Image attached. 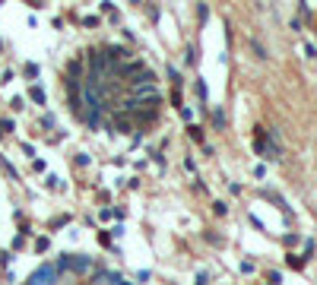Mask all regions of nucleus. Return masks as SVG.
<instances>
[{
    "mask_svg": "<svg viewBox=\"0 0 317 285\" xmlns=\"http://www.w3.org/2000/svg\"><path fill=\"white\" fill-rule=\"evenodd\" d=\"M13 127H16V124H13V118H3V120H0V137H3V133H13Z\"/></svg>",
    "mask_w": 317,
    "mask_h": 285,
    "instance_id": "7",
    "label": "nucleus"
},
{
    "mask_svg": "<svg viewBox=\"0 0 317 285\" xmlns=\"http://www.w3.org/2000/svg\"><path fill=\"white\" fill-rule=\"evenodd\" d=\"M29 285H57V269H54L51 263H45V266H38L35 273H32Z\"/></svg>",
    "mask_w": 317,
    "mask_h": 285,
    "instance_id": "1",
    "label": "nucleus"
},
{
    "mask_svg": "<svg viewBox=\"0 0 317 285\" xmlns=\"http://www.w3.org/2000/svg\"><path fill=\"white\" fill-rule=\"evenodd\" d=\"M191 137L197 140V142H203V130H200V127H191Z\"/></svg>",
    "mask_w": 317,
    "mask_h": 285,
    "instance_id": "15",
    "label": "nucleus"
},
{
    "mask_svg": "<svg viewBox=\"0 0 317 285\" xmlns=\"http://www.w3.org/2000/svg\"><path fill=\"white\" fill-rule=\"evenodd\" d=\"M83 73H86L83 57H73L70 64H67V79H76V83H83Z\"/></svg>",
    "mask_w": 317,
    "mask_h": 285,
    "instance_id": "4",
    "label": "nucleus"
},
{
    "mask_svg": "<svg viewBox=\"0 0 317 285\" xmlns=\"http://www.w3.org/2000/svg\"><path fill=\"white\" fill-rule=\"evenodd\" d=\"M168 79H171L174 86H181V73H178V67H168Z\"/></svg>",
    "mask_w": 317,
    "mask_h": 285,
    "instance_id": "8",
    "label": "nucleus"
},
{
    "mask_svg": "<svg viewBox=\"0 0 317 285\" xmlns=\"http://www.w3.org/2000/svg\"><path fill=\"white\" fill-rule=\"evenodd\" d=\"M213 120H216V127H219V130L225 127V114H222V111H216V114H213Z\"/></svg>",
    "mask_w": 317,
    "mask_h": 285,
    "instance_id": "10",
    "label": "nucleus"
},
{
    "mask_svg": "<svg viewBox=\"0 0 317 285\" xmlns=\"http://www.w3.org/2000/svg\"><path fill=\"white\" fill-rule=\"evenodd\" d=\"M187 64H197V48H194V45L187 48Z\"/></svg>",
    "mask_w": 317,
    "mask_h": 285,
    "instance_id": "12",
    "label": "nucleus"
},
{
    "mask_svg": "<svg viewBox=\"0 0 317 285\" xmlns=\"http://www.w3.org/2000/svg\"><path fill=\"white\" fill-rule=\"evenodd\" d=\"M197 285H206V273H200V276H197Z\"/></svg>",
    "mask_w": 317,
    "mask_h": 285,
    "instance_id": "20",
    "label": "nucleus"
},
{
    "mask_svg": "<svg viewBox=\"0 0 317 285\" xmlns=\"http://www.w3.org/2000/svg\"><path fill=\"white\" fill-rule=\"evenodd\" d=\"M48 247H51V241H48V238H38V241H35V250H38V254H45Z\"/></svg>",
    "mask_w": 317,
    "mask_h": 285,
    "instance_id": "9",
    "label": "nucleus"
},
{
    "mask_svg": "<svg viewBox=\"0 0 317 285\" xmlns=\"http://www.w3.org/2000/svg\"><path fill=\"white\" fill-rule=\"evenodd\" d=\"M42 127H54V114H45V118H42Z\"/></svg>",
    "mask_w": 317,
    "mask_h": 285,
    "instance_id": "19",
    "label": "nucleus"
},
{
    "mask_svg": "<svg viewBox=\"0 0 317 285\" xmlns=\"http://www.w3.org/2000/svg\"><path fill=\"white\" fill-rule=\"evenodd\" d=\"M10 263H13V254H0V266L6 269V266H10Z\"/></svg>",
    "mask_w": 317,
    "mask_h": 285,
    "instance_id": "14",
    "label": "nucleus"
},
{
    "mask_svg": "<svg viewBox=\"0 0 317 285\" xmlns=\"http://www.w3.org/2000/svg\"><path fill=\"white\" fill-rule=\"evenodd\" d=\"M76 165H79V168H86V165H89V155L79 152V155H76Z\"/></svg>",
    "mask_w": 317,
    "mask_h": 285,
    "instance_id": "13",
    "label": "nucleus"
},
{
    "mask_svg": "<svg viewBox=\"0 0 317 285\" xmlns=\"http://www.w3.org/2000/svg\"><path fill=\"white\" fill-rule=\"evenodd\" d=\"M111 127H114L118 133H130V130H133V118H130L127 111H114V118H111Z\"/></svg>",
    "mask_w": 317,
    "mask_h": 285,
    "instance_id": "3",
    "label": "nucleus"
},
{
    "mask_svg": "<svg viewBox=\"0 0 317 285\" xmlns=\"http://www.w3.org/2000/svg\"><path fill=\"white\" fill-rule=\"evenodd\" d=\"M29 98L35 101V105H45V101H48V98H45V89H42V86H32V89H29Z\"/></svg>",
    "mask_w": 317,
    "mask_h": 285,
    "instance_id": "6",
    "label": "nucleus"
},
{
    "mask_svg": "<svg viewBox=\"0 0 317 285\" xmlns=\"http://www.w3.org/2000/svg\"><path fill=\"white\" fill-rule=\"evenodd\" d=\"M130 118L137 120V124H152V120L159 118V108H137V111H133Z\"/></svg>",
    "mask_w": 317,
    "mask_h": 285,
    "instance_id": "5",
    "label": "nucleus"
},
{
    "mask_svg": "<svg viewBox=\"0 0 317 285\" xmlns=\"http://www.w3.org/2000/svg\"><path fill=\"white\" fill-rule=\"evenodd\" d=\"M25 76H38V64H29V67H25Z\"/></svg>",
    "mask_w": 317,
    "mask_h": 285,
    "instance_id": "17",
    "label": "nucleus"
},
{
    "mask_svg": "<svg viewBox=\"0 0 317 285\" xmlns=\"http://www.w3.org/2000/svg\"><path fill=\"white\" fill-rule=\"evenodd\" d=\"M67 269H70V273H89V269H92V257H86V254H79V257L67 254Z\"/></svg>",
    "mask_w": 317,
    "mask_h": 285,
    "instance_id": "2",
    "label": "nucleus"
},
{
    "mask_svg": "<svg viewBox=\"0 0 317 285\" xmlns=\"http://www.w3.org/2000/svg\"><path fill=\"white\" fill-rule=\"evenodd\" d=\"M98 244H105V247H108V244H111V235H108V232H98Z\"/></svg>",
    "mask_w": 317,
    "mask_h": 285,
    "instance_id": "16",
    "label": "nucleus"
},
{
    "mask_svg": "<svg viewBox=\"0 0 317 285\" xmlns=\"http://www.w3.org/2000/svg\"><path fill=\"white\" fill-rule=\"evenodd\" d=\"M67 222H70V219H67V215H57V219H54V222H51V228H64V225H67Z\"/></svg>",
    "mask_w": 317,
    "mask_h": 285,
    "instance_id": "11",
    "label": "nucleus"
},
{
    "mask_svg": "<svg viewBox=\"0 0 317 285\" xmlns=\"http://www.w3.org/2000/svg\"><path fill=\"white\" fill-rule=\"evenodd\" d=\"M83 25H89V29H92V25H98V16H86V19H83Z\"/></svg>",
    "mask_w": 317,
    "mask_h": 285,
    "instance_id": "18",
    "label": "nucleus"
}]
</instances>
